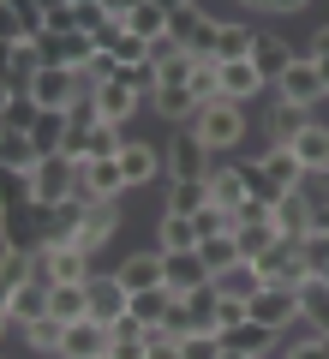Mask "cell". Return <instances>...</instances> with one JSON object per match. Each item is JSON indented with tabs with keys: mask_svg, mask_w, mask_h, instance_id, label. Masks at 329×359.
Here are the masks:
<instances>
[{
	"mask_svg": "<svg viewBox=\"0 0 329 359\" xmlns=\"http://www.w3.org/2000/svg\"><path fill=\"white\" fill-rule=\"evenodd\" d=\"M192 132L210 144V156H228L234 144L246 138V108L228 102V96H215V102H203L198 114H192Z\"/></svg>",
	"mask_w": 329,
	"mask_h": 359,
	"instance_id": "cell-1",
	"label": "cell"
},
{
	"mask_svg": "<svg viewBox=\"0 0 329 359\" xmlns=\"http://www.w3.org/2000/svg\"><path fill=\"white\" fill-rule=\"evenodd\" d=\"M78 168H84V162H72L66 150L60 156H42V162L30 168V198H36L30 210H60L66 198L78 192Z\"/></svg>",
	"mask_w": 329,
	"mask_h": 359,
	"instance_id": "cell-2",
	"label": "cell"
},
{
	"mask_svg": "<svg viewBox=\"0 0 329 359\" xmlns=\"http://www.w3.org/2000/svg\"><path fill=\"white\" fill-rule=\"evenodd\" d=\"M257 276H264V287H293V294H300L317 269L305 264V245L300 240H276L264 257H257Z\"/></svg>",
	"mask_w": 329,
	"mask_h": 359,
	"instance_id": "cell-3",
	"label": "cell"
},
{
	"mask_svg": "<svg viewBox=\"0 0 329 359\" xmlns=\"http://www.w3.org/2000/svg\"><path fill=\"white\" fill-rule=\"evenodd\" d=\"M36 276L42 282H96V276H90V252L84 245H72V240H48L36 252Z\"/></svg>",
	"mask_w": 329,
	"mask_h": 359,
	"instance_id": "cell-4",
	"label": "cell"
},
{
	"mask_svg": "<svg viewBox=\"0 0 329 359\" xmlns=\"http://www.w3.org/2000/svg\"><path fill=\"white\" fill-rule=\"evenodd\" d=\"M276 102H293V108H317L329 102V84H323V66L317 60H293L276 84Z\"/></svg>",
	"mask_w": 329,
	"mask_h": 359,
	"instance_id": "cell-5",
	"label": "cell"
},
{
	"mask_svg": "<svg viewBox=\"0 0 329 359\" xmlns=\"http://www.w3.org/2000/svg\"><path fill=\"white\" fill-rule=\"evenodd\" d=\"M78 72L72 66H42L36 72V84H30V96H36V108L42 114H72V102H78Z\"/></svg>",
	"mask_w": 329,
	"mask_h": 359,
	"instance_id": "cell-6",
	"label": "cell"
},
{
	"mask_svg": "<svg viewBox=\"0 0 329 359\" xmlns=\"http://www.w3.org/2000/svg\"><path fill=\"white\" fill-rule=\"evenodd\" d=\"M246 306H252V323H264V330H276V335L288 330V323H300V294H293V287H257Z\"/></svg>",
	"mask_w": 329,
	"mask_h": 359,
	"instance_id": "cell-7",
	"label": "cell"
},
{
	"mask_svg": "<svg viewBox=\"0 0 329 359\" xmlns=\"http://www.w3.org/2000/svg\"><path fill=\"white\" fill-rule=\"evenodd\" d=\"M114 347V330L102 318H78V323H66V335H60V359H102Z\"/></svg>",
	"mask_w": 329,
	"mask_h": 359,
	"instance_id": "cell-8",
	"label": "cell"
},
{
	"mask_svg": "<svg viewBox=\"0 0 329 359\" xmlns=\"http://www.w3.org/2000/svg\"><path fill=\"white\" fill-rule=\"evenodd\" d=\"M168 36H174L186 54H210V42H215V18L203 13V6H180V13H168Z\"/></svg>",
	"mask_w": 329,
	"mask_h": 359,
	"instance_id": "cell-9",
	"label": "cell"
},
{
	"mask_svg": "<svg viewBox=\"0 0 329 359\" xmlns=\"http://www.w3.org/2000/svg\"><path fill=\"white\" fill-rule=\"evenodd\" d=\"M162 282L174 287L180 299L192 294V287L210 282V264H203V252H162Z\"/></svg>",
	"mask_w": 329,
	"mask_h": 359,
	"instance_id": "cell-10",
	"label": "cell"
},
{
	"mask_svg": "<svg viewBox=\"0 0 329 359\" xmlns=\"http://www.w3.org/2000/svg\"><path fill=\"white\" fill-rule=\"evenodd\" d=\"M168 162H174V180H210V144L198 138V132H174V150H168Z\"/></svg>",
	"mask_w": 329,
	"mask_h": 359,
	"instance_id": "cell-11",
	"label": "cell"
},
{
	"mask_svg": "<svg viewBox=\"0 0 329 359\" xmlns=\"http://www.w3.org/2000/svg\"><path fill=\"white\" fill-rule=\"evenodd\" d=\"M276 233H281V240H300V245L317 233V210L305 204V192H288L276 204Z\"/></svg>",
	"mask_w": 329,
	"mask_h": 359,
	"instance_id": "cell-12",
	"label": "cell"
},
{
	"mask_svg": "<svg viewBox=\"0 0 329 359\" xmlns=\"http://www.w3.org/2000/svg\"><path fill=\"white\" fill-rule=\"evenodd\" d=\"M126 311H132V294H126V282H120V276H96V282H90V318L120 323Z\"/></svg>",
	"mask_w": 329,
	"mask_h": 359,
	"instance_id": "cell-13",
	"label": "cell"
},
{
	"mask_svg": "<svg viewBox=\"0 0 329 359\" xmlns=\"http://www.w3.org/2000/svg\"><path fill=\"white\" fill-rule=\"evenodd\" d=\"M114 233H120V210H114V198H102V204H96V210H90V216H84V228L72 233V245H84V252L96 257L102 245L114 240Z\"/></svg>",
	"mask_w": 329,
	"mask_h": 359,
	"instance_id": "cell-14",
	"label": "cell"
},
{
	"mask_svg": "<svg viewBox=\"0 0 329 359\" xmlns=\"http://www.w3.org/2000/svg\"><path fill=\"white\" fill-rule=\"evenodd\" d=\"M36 318H48V282H42V276H30L25 287H13V294H6V323H18V330H25V323H36Z\"/></svg>",
	"mask_w": 329,
	"mask_h": 359,
	"instance_id": "cell-15",
	"label": "cell"
},
{
	"mask_svg": "<svg viewBox=\"0 0 329 359\" xmlns=\"http://www.w3.org/2000/svg\"><path fill=\"white\" fill-rule=\"evenodd\" d=\"M0 6H6V42H36L48 30L42 0H0Z\"/></svg>",
	"mask_w": 329,
	"mask_h": 359,
	"instance_id": "cell-16",
	"label": "cell"
},
{
	"mask_svg": "<svg viewBox=\"0 0 329 359\" xmlns=\"http://www.w3.org/2000/svg\"><path fill=\"white\" fill-rule=\"evenodd\" d=\"M42 72V54L36 42H6V96H18V90H30Z\"/></svg>",
	"mask_w": 329,
	"mask_h": 359,
	"instance_id": "cell-17",
	"label": "cell"
},
{
	"mask_svg": "<svg viewBox=\"0 0 329 359\" xmlns=\"http://www.w3.org/2000/svg\"><path fill=\"white\" fill-rule=\"evenodd\" d=\"M120 282H126V294H150V287H168L162 282V252H132L126 264L114 269Z\"/></svg>",
	"mask_w": 329,
	"mask_h": 359,
	"instance_id": "cell-18",
	"label": "cell"
},
{
	"mask_svg": "<svg viewBox=\"0 0 329 359\" xmlns=\"http://www.w3.org/2000/svg\"><path fill=\"white\" fill-rule=\"evenodd\" d=\"M48 318H60V323L90 318V282H54L48 287Z\"/></svg>",
	"mask_w": 329,
	"mask_h": 359,
	"instance_id": "cell-19",
	"label": "cell"
},
{
	"mask_svg": "<svg viewBox=\"0 0 329 359\" xmlns=\"http://www.w3.org/2000/svg\"><path fill=\"white\" fill-rule=\"evenodd\" d=\"M215 335L228 353H246V359H264L276 347V330H264V323H234V330H215Z\"/></svg>",
	"mask_w": 329,
	"mask_h": 359,
	"instance_id": "cell-20",
	"label": "cell"
},
{
	"mask_svg": "<svg viewBox=\"0 0 329 359\" xmlns=\"http://www.w3.org/2000/svg\"><path fill=\"white\" fill-rule=\"evenodd\" d=\"M120 168H126V186H150V180H168L162 174V156L150 150V144L126 138V150H120Z\"/></svg>",
	"mask_w": 329,
	"mask_h": 359,
	"instance_id": "cell-21",
	"label": "cell"
},
{
	"mask_svg": "<svg viewBox=\"0 0 329 359\" xmlns=\"http://www.w3.org/2000/svg\"><path fill=\"white\" fill-rule=\"evenodd\" d=\"M162 186H168V210H174V216H198V210L215 204V198H210V180H174V174H168Z\"/></svg>",
	"mask_w": 329,
	"mask_h": 359,
	"instance_id": "cell-22",
	"label": "cell"
},
{
	"mask_svg": "<svg viewBox=\"0 0 329 359\" xmlns=\"http://www.w3.org/2000/svg\"><path fill=\"white\" fill-rule=\"evenodd\" d=\"M156 245H162V252H198V245H203V233H198V222H192V216H174V210H162Z\"/></svg>",
	"mask_w": 329,
	"mask_h": 359,
	"instance_id": "cell-23",
	"label": "cell"
},
{
	"mask_svg": "<svg viewBox=\"0 0 329 359\" xmlns=\"http://www.w3.org/2000/svg\"><path fill=\"white\" fill-rule=\"evenodd\" d=\"M252 48H257V30H246V25H215L210 54H215L222 66H228V60H252Z\"/></svg>",
	"mask_w": 329,
	"mask_h": 359,
	"instance_id": "cell-24",
	"label": "cell"
},
{
	"mask_svg": "<svg viewBox=\"0 0 329 359\" xmlns=\"http://www.w3.org/2000/svg\"><path fill=\"white\" fill-rule=\"evenodd\" d=\"M264 84H269V78L257 72L252 60H228V66H222V96H228V102H246V96H257Z\"/></svg>",
	"mask_w": 329,
	"mask_h": 359,
	"instance_id": "cell-25",
	"label": "cell"
},
{
	"mask_svg": "<svg viewBox=\"0 0 329 359\" xmlns=\"http://www.w3.org/2000/svg\"><path fill=\"white\" fill-rule=\"evenodd\" d=\"M210 198H215L222 210H240L246 198H252V186H246L240 162H234V168H210Z\"/></svg>",
	"mask_w": 329,
	"mask_h": 359,
	"instance_id": "cell-26",
	"label": "cell"
},
{
	"mask_svg": "<svg viewBox=\"0 0 329 359\" xmlns=\"http://www.w3.org/2000/svg\"><path fill=\"white\" fill-rule=\"evenodd\" d=\"M36 162H42V150H36L30 132H6V138H0V168H6V174H30Z\"/></svg>",
	"mask_w": 329,
	"mask_h": 359,
	"instance_id": "cell-27",
	"label": "cell"
},
{
	"mask_svg": "<svg viewBox=\"0 0 329 359\" xmlns=\"http://www.w3.org/2000/svg\"><path fill=\"white\" fill-rule=\"evenodd\" d=\"M305 126H311V108H293V102H276V108H269V144H281V150H288Z\"/></svg>",
	"mask_w": 329,
	"mask_h": 359,
	"instance_id": "cell-28",
	"label": "cell"
},
{
	"mask_svg": "<svg viewBox=\"0 0 329 359\" xmlns=\"http://www.w3.org/2000/svg\"><path fill=\"white\" fill-rule=\"evenodd\" d=\"M174 287H150V294H132V311H126V318H138L144 323V330H162V318H168V311H174Z\"/></svg>",
	"mask_w": 329,
	"mask_h": 359,
	"instance_id": "cell-29",
	"label": "cell"
},
{
	"mask_svg": "<svg viewBox=\"0 0 329 359\" xmlns=\"http://www.w3.org/2000/svg\"><path fill=\"white\" fill-rule=\"evenodd\" d=\"M108 330H114V347H108L114 359H150V330H144L138 318H120V323H108Z\"/></svg>",
	"mask_w": 329,
	"mask_h": 359,
	"instance_id": "cell-30",
	"label": "cell"
},
{
	"mask_svg": "<svg viewBox=\"0 0 329 359\" xmlns=\"http://www.w3.org/2000/svg\"><path fill=\"white\" fill-rule=\"evenodd\" d=\"M252 66L269 78V84H281V72L293 66V48H288L281 36H257V48H252Z\"/></svg>",
	"mask_w": 329,
	"mask_h": 359,
	"instance_id": "cell-31",
	"label": "cell"
},
{
	"mask_svg": "<svg viewBox=\"0 0 329 359\" xmlns=\"http://www.w3.org/2000/svg\"><path fill=\"white\" fill-rule=\"evenodd\" d=\"M210 282L222 287L228 299H252L257 287H264V276H257V264H246V257H240V264H228L222 276H210Z\"/></svg>",
	"mask_w": 329,
	"mask_h": 359,
	"instance_id": "cell-32",
	"label": "cell"
},
{
	"mask_svg": "<svg viewBox=\"0 0 329 359\" xmlns=\"http://www.w3.org/2000/svg\"><path fill=\"white\" fill-rule=\"evenodd\" d=\"M257 162H264V174L276 180L281 192H293V186H300V180H305V168H300V156H293V150H281V144H269V150L257 156Z\"/></svg>",
	"mask_w": 329,
	"mask_h": 359,
	"instance_id": "cell-33",
	"label": "cell"
},
{
	"mask_svg": "<svg viewBox=\"0 0 329 359\" xmlns=\"http://www.w3.org/2000/svg\"><path fill=\"white\" fill-rule=\"evenodd\" d=\"M300 323H317V330L329 335V282L323 276H311V282L300 287Z\"/></svg>",
	"mask_w": 329,
	"mask_h": 359,
	"instance_id": "cell-34",
	"label": "cell"
},
{
	"mask_svg": "<svg viewBox=\"0 0 329 359\" xmlns=\"http://www.w3.org/2000/svg\"><path fill=\"white\" fill-rule=\"evenodd\" d=\"M288 150L300 156V168H329V126H317V120H311V126H305Z\"/></svg>",
	"mask_w": 329,
	"mask_h": 359,
	"instance_id": "cell-35",
	"label": "cell"
},
{
	"mask_svg": "<svg viewBox=\"0 0 329 359\" xmlns=\"http://www.w3.org/2000/svg\"><path fill=\"white\" fill-rule=\"evenodd\" d=\"M36 120H42V108H36V96H30V90L6 96V114H0V132H36Z\"/></svg>",
	"mask_w": 329,
	"mask_h": 359,
	"instance_id": "cell-36",
	"label": "cell"
},
{
	"mask_svg": "<svg viewBox=\"0 0 329 359\" xmlns=\"http://www.w3.org/2000/svg\"><path fill=\"white\" fill-rule=\"evenodd\" d=\"M90 186H96V198H120L126 192V168H120V156H108V162H84Z\"/></svg>",
	"mask_w": 329,
	"mask_h": 359,
	"instance_id": "cell-37",
	"label": "cell"
},
{
	"mask_svg": "<svg viewBox=\"0 0 329 359\" xmlns=\"http://www.w3.org/2000/svg\"><path fill=\"white\" fill-rule=\"evenodd\" d=\"M66 132H72V114H42L30 138H36L42 156H60V150H66Z\"/></svg>",
	"mask_w": 329,
	"mask_h": 359,
	"instance_id": "cell-38",
	"label": "cell"
},
{
	"mask_svg": "<svg viewBox=\"0 0 329 359\" xmlns=\"http://www.w3.org/2000/svg\"><path fill=\"white\" fill-rule=\"evenodd\" d=\"M203 264H210V276H222V269L228 264H240V240H234V233H203Z\"/></svg>",
	"mask_w": 329,
	"mask_h": 359,
	"instance_id": "cell-39",
	"label": "cell"
},
{
	"mask_svg": "<svg viewBox=\"0 0 329 359\" xmlns=\"http://www.w3.org/2000/svg\"><path fill=\"white\" fill-rule=\"evenodd\" d=\"M186 306H192V318H198V330H215V318H222V287H215V282L192 287Z\"/></svg>",
	"mask_w": 329,
	"mask_h": 359,
	"instance_id": "cell-40",
	"label": "cell"
},
{
	"mask_svg": "<svg viewBox=\"0 0 329 359\" xmlns=\"http://www.w3.org/2000/svg\"><path fill=\"white\" fill-rule=\"evenodd\" d=\"M126 30H132V36H144V42H162V36H168V13L156 6V0H144L138 13L126 18Z\"/></svg>",
	"mask_w": 329,
	"mask_h": 359,
	"instance_id": "cell-41",
	"label": "cell"
},
{
	"mask_svg": "<svg viewBox=\"0 0 329 359\" xmlns=\"http://www.w3.org/2000/svg\"><path fill=\"white\" fill-rule=\"evenodd\" d=\"M30 276H36V257H30L25 245L13 240V245H6V264H0V282H6V294H13V287H25Z\"/></svg>",
	"mask_w": 329,
	"mask_h": 359,
	"instance_id": "cell-42",
	"label": "cell"
},
{
	"mask_svg": "<svg viewBox=\"0 0 329 359\" xmlns=\"http://www.w3.org/2000/svg\"><path fill=\"white\" fill-rule=\"evenodd\" d=\"M234 240H240V257H246V264H257L281 233H276V222H269V228H234Z\"/></svg>",
	"mask_w": 329,
	"mask_h": 359,
	"instance_id": "cell-43",
	"label": "cell"
},
{
	"mask_svg": "<svg viewBox=\"0 0 329 359\" xmlns=\"http://www.w3.org/2000/svg\"><path fill=\"white\" fill-rule=\"evenodd\" d=\"M25 335H30V347H36V353H60L66 323H60V318H36V323H25Z\"/></svg>",
	"mask_w": 329,
	"mask_h": 359,
	"instance_id": "cell-44",
	"label": "cell"
},
{
	"mask_svg": "<svg viewBox=\"0 0 329 359\" xmlns=\"http://www.w3.org/2000/svg\"><path fill=\"white\" fill-rule=\"evenodd\" d=\"M293 192H305V204L323 216V210H329V168H305V180L293 186Z\"/></svg>",
	"mask_w": 329,
	"mask_h": 359,
	"instance_id": "cell-45",
	"label": "cell"
},
{
	"mask_svg": "<svg viewBox=\"0 0 329 359\" xmlns=\"http://www.w3.org/2000/svg\"><path fill=\"white\" fill-rule=\"evenodd\" d=\"M240 174H246V186H252V198H264V204H281V198H288L276 180L264 174V162H240Z\"/></svg>",
	"mask_w": 329,
	"mask_h": 359,
	"instance_id": "cell-46",
	"label": "cell"
},
{
	"mask_svg": "<svg viewBox=\"0 0 329 359\" xmlns=\"http://www.w3.org/2000/svg\"><path fill=\"white\" fill-rule=\"evenodd\" d=\"M180 353H186V359H222L228 347H222V335H215V330H198V335L180 341Z\"/></svg>",
	"mask_w": 329,
	"mask_h": 359,
	"instance_id": "cell-47",
	"label": "cell"
},
{
	"mask_svg": "<svg viewBox=\"0 0 329 359\" xmlns=\"http://www.w3.org/2000/svg\"><path fill=\"white\" fill-rule=\"evenodd\" d=\"M25 204H36V198H30V174H6V222H13Z\"/></svg>",
	"mask_w": 329,
	"mask_h": 359,
	"instance_id": "cell-48",
	"label": "cell"
},
{
	"mask_svg": "<svg viewBox=\"0 0 329 359\" xmlns=\"http://www.w3.org/2000/svg\"><path fill=\"white\" fill-rule=\"evenodd\" d=\"M198 233H234V210H222V204H210V210H198Z\"/></svg>",
	"mask_w": 329,
	"mask_h": 359,
	"instance_id": "cell-49",
	"label": "cell"
},
{
	"mask_svg": "<svg viewBox=\"0 0 329 359\" xmlns=\"http://www.w3.org/2000/svg\"><path fill=\"white\" fill-rule=\"evenodd\" d=\"M150 359H186V353H180V341H174V335L150 330Z\"/></svg>",
	"mask_w": 329,
	"mask_h": 359,
	"instance_id": "cell-50",
	"label": "cell"
},
{
	"mask_svg": "<svg viewBox=\"0 0 329 359\" xmlns=\"http://www.w3.org/2000/svg\"><path fill=\"white\" fill-rule=\"evenodd\" d=\"M288 359H329V341H323V335H311V341L288 347Z\"/></svg>",
	"mask_w": 329,
	"mask_h": 359,
	"instance_id": "cell-51",
	"label": "cell"
},
{
	"mask_svg": "<svg viewBox=\"0 0 329 359\" xmlns=\"http://www.w3.org/2000/svg\"><path fill=\"white\" fill-rule=\"evenodd\" d=\"M138 6H144V0H102V13H108V18H120V25H126V18L138 13Z\"/></svg>",
	"mask_w": 329,
	"mask_h": 359,
	"instance_id": "cell-52",
	"label": "cell"
},
{
	"mask_svg": "<svg viewBox=\"0 0 329 359\" xmlns=\"http://www.w3.org/2000/svg\"><path fill=\"white\" fill-rule=\"evenodd\" d=\"M311 60H329V25L311 30Z\"/></svg>",
	"mask_w": 329,
	"mask_h": 359,
	"instance_id": "cell-53",
	"label": "cell"
},
{
	"mask_svg": "<svg viewBox=\"0 0 329 359\" xmlns=\"http://www.w3.org/2000/svg\"><path fill=\"white\" fill-rule=\"evenodd\" d=\"M156 6H162V13H180V6H192V0H156Z\"/></svg>",
	"mask_w": 329,
	"mask_h": 359,
	"instance_id": "cell-54",
	"label": "cell"
},
{
	"mask_svg": "<svg viewBox=\"0 0 329 359\" xmlns=\"http://www.w3.org/2000/svg\"><path fill=\"white\" fill-rule=\"evenodd\" d=\"M300 6H305V0H276V13H300Z\"/></svg>",
	"mask_w": 329,
	"mask_h": 359,
	"instance_id": "cell-55",
	"label": "cell"
},
{
	"mask_svg": "<svg viewBox=\"0 0 329 359\" xmlns=\"http://www.w3.org/2000/svg\"><path fill=\"white\" fill-rule=\"evenodd\" d=\"M246 6H257V13H276V0H246Z\"/></svg>",
	"mask_w": 329,
	"mask_h": 359,
	"instance_id": "cell-56",
	"label": "cell"
},
{
	"mask_svg": "<svg viewBox=\"0 0 329 359\" xmlns=\"http://www.w3.org/2000/svg\"><path fill=\"white\" fill-rule=\"evenodd\" d=\"M317 228H329V210H323V216H317Z\"/></svg>",
	"mask_w": 329,
	"mask_h": 359,
	"instance_id": "cell-57",
	"label": "cell"
},
{
	"mask_svg": "<svg viewBox=\"0 0 329 359\" xmlns=\"http://www.w3.org/2000/svg\"><path fill=\"white\" fill-rule=\"evenodd\" d=\"M317 66H323V84H329V60H317Z\"/></svg>",
	"mask_w": 329,
	"mask_h": 359,
	"instance_id": "cell-58",
	"label": "cell"
},
{
	"mask_svg": "<svg viewBox=\"0 0 329 359\" xmlns=\"http://www.w3.org/2000/svg\"><path fill=\"white\" fill-rule=\"evenodd\" d=\"M317 276H323V282H329V264H323V269H317Z\"/></svg>",
	"mask_w": 329,
	"mask_h": 359,
	"instance_id": "cell-59",
	"label": "cell"
},
{
	"mask_svg": "<svg viewBox=\"0 0 329 359\" xmlns=\"http://www.w3.org/2000/svg\"><path fill=\"white\" fill-rule=\"evenodd\" d=\"M222 359H246V353H222Z\"/></svg>",
	"mask_w": 329,
	"mask_h": 359,
	"instance_id": "cell-60",
	"label": "cell"
},
{
	"mask_svg": "<svg viewBox=\"0 0 329 359\" xmlns=\"http://www.w3.org/2000/svg\"><path fill=\"white\" fill-rule=\"evenodd\" d=\"M102 359H114V353H102Z\"/></svg>",
	"mask_w": 329,
	"mask_h": 359,
	"instance_id": "cell-61",
	"label": "cell"
}]
</instances>
